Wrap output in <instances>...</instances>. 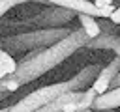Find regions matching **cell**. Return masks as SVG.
I'll return each mask as SVG.
<instances>
[{
  "label": "cell",
  "instance_id": "obj_12",
  "mask_svg": "<svg viewBox=\"0 0 120 112\" xmlns=\"http://www.w3.org/2000/svg\"><path fill=\"white\" fill-rule=\"evenodd\" d=\"M0 99H4V95H0Z\"/></svg>",
  "mask_w": 120,
  "mask_h": 112
},
{
  "label": "cell",
  "instance_id": "obj_7",
  "mask_svg": "<svg viewBox=\"0 0 120 112\" xmlns=\"http://www.w3.org/2000/svg\"><path fill=\"white\" fill-rule=\"evenodd\" d=\"M109 4H112V0H94V7L96 9H99V7H103V6H109Z\"/></svg>",
  "mask_w": 120,
  "mask_h": 112
},
{
  "label": "cell",
  "instance_id": "obj_2",
  "mask_svg": "<svg viewBox=\"0 0 120 112\" xmlns=\"http://www.w3.org/2000/svg\"><path fill=\"white\" fill-rule=\"evenodd\" d=\"M120 106V86L118 88H112L101 95H98L92 103V108L90 110H114Z\"/></svg>",
  "mask_w": 120,
  "mask_h": 112
},
{
  "label": "cell",
  "instance_id": "obj_4",
  "mask_svg": "<svg viewBox=\"0 0 120 112\" xmlns=\"http://www.w3.org/2000/svg\"><path fill=\"white\" fill-rule=\"evenodd\" d=\"M96 97H98V93H96L92 88H88L86 91H82V93H81V97H79V101L73 105L71 112H82V110L92 108V103H94V99H96Z\"/></svg>",
  "mask_w": 120,
  "mask_h": 112
},
{
  "label": "cell",
  "instance_id": "obj_10",
  "mask_svg": "<svg viewBox=\"0 0 120 112\" xmlns=\"http://www.w3.org/2000/svg\"><path fill=\"white\" fill-rule=\"evenodd\" d=\"M82 112H94V110H90V108H88V110H82Z\"/></svg>",
  "mask_w": 120,
  "mask_h": 112
},
{
  "label": "cell",
  "instance_id": "obj_5",
  "mask_svg": "<svg viewBox=\"0 0 120 112\" xmlns=\"http://www.w3.org/2000/svg\"><path fill=\"white\" fill-rule=\"evenodd\" d=\"M15 71H17V63H15V60H13L8 52L0 50V80L6 78V77H11Z\"/></svg>",
  "mask_w": 120,
  "mask_h": 112
},
{
  "label": "cell",
  "instance_id": "obj_8",
  "mask_svg": "<svg viewBox=\"0 0 120 112\" xmlns=\"http://www.w3.org/2000/svg\"><path fill=\"white\" fill-rule=\"evenodd\" d=\"M109 19H111L114 24H120V7H118V9H114V11H112V15H111Z\"/></svg>",
  "mask_w": 120,
  "mask_h": 112
},
{
  "label": "cell",
  "instance_id": "obj_11",
  "mask_svg": "<svg viewBox=\"0 0 120 112\" xmlns=\"http://www.w3.org/2000/svg\"><path fill=\"white\" fill-rule=\"evenodd\" d=\"M6 110H8V108H0V112H6Z\"/></svg>",
  "mask_w": 120,
  "mask_h": 112
},
{
  "label": "cell",
  "instance_id": "obj_3",
  "mask_svg": "<svg viewBox=\"0 0 120 112\" xmlns=\"http://www.w3.org/2000/svg\"><path fill=\"white\" fill-rule=\"evenodd\" d=\"M79 19H81V24H82V30H84L86 37L94 39V37H98V35L101 34V28H99V24L94 21V17H90V15H86V13H81Z\"/></svg>",
  "mask_w": 120,
  "mask_h": 112
},
{
  "label": "cell",
  "instance_id": "obj_6",
  "mask_svg": "<svg viewBox=\"0 0 120 112\" xmlns=\"http://www.w3.org/2000/svg\"><path fill=\"white\" fill-rule=\"evenodd\" d=\"M114 9H116V7H114L112 4H109V6H103V7H99L98 11H99V17H111Z\"/></svg>",
  "mask_w": 120,
  "mask_h": 112
},
{
  "label": "cell",
  "instance_id": "obj_9",
  "mask_svg": "<svg viewBox=\"0 0 120 112\" xmlns=\"http://www.w3.org/2000/svg\"><path fill=\"white\" fill-rule=\"evenodd\" d=\"M8 91H6V86H4V78L0 80V95H6Z\"/></svg>",
  "mask_w": 120,
  "mask_h": 112
},
{
  "label": "cell",
  "instance_id": "obj_1",
  "mask_svg": "<svg viewBox=\"0 0 120 112\" xmlns=\"http://www.w3.org/2000/svg\"><path fill=\"white\" fill-rule=\"evenodd\" d=\"M118 69H120V60H114L112 63H109V65L96 77V80H94V84H92V90H94L98 95L109 91V88H111V80L114 78V75L118 73Z\"/></svg>",
  "mask_w": 120,
  "mask_h": 112
}]
</instances>
